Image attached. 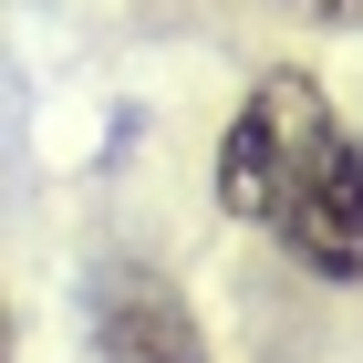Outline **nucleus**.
<instances>
[{
    "instance_id": "f257e3e1",
    "label": "nucleus",
    "mask_w": 363,
    "mask_h": 363,
    "mask_svg": "<svg viewBox=\"0 0 363 363\" xmlns=\"http://www.w3.org/2000/svg\"><path fill=\"white\" fill-rule=\"evenodd\" d=\"M333 135H342L333 94L311 84L301 62H270V73L250 84V104L228 114V135H218V167H208L218 208H228L239 228H270V218H280V197L301 187V167H311Z\"/></svg>"
},
{
    "instance_id": "7ed1b4c3",
    "label": "nucleus",
    "mask_w": 363,
    "mask_h": 363,
    "mask_svg": "<svg viewBox=\"0 0 363 363\" xmlns=\"http://www.w3.org/2000/svg\"><path fill=\"white\" fill-rule=\"evenodd\" d=\"M94 342H104V363H208V333L167 270H114L94 301Z\"/></svg>"
},
{
    "instance_id": "f03ea898",
    "label": "nucleus",
    "mask_w": 363,
    "mask_h": 363,
    "mask_svg": "<svg viewBox=\"0 0 363 363\" xmlns=\"http://www.w3.org/2000/svg\"><path fill=\"white\" fill-rule=\"evenodd\" d=\"M270 239L291 250V270H311V280H363V135H333L301 167V187L280 197Z\"/></svg>"
},
{
    "instance_id": "20e7f679",
    "label": "nucleus",
    "mask_w": 363,
    "mask_h": 363,
    "mask_svg": "<svg viewBox=\"0 0 363 363\" xmlns=\"http://www.w3.org/2000/svg\"><path fill=\"white\" fill-rule=\"evenodd\" d=\"M280 11H301V21H333V31H363V0H280Z\"/></svg>"
}]
</instances>
